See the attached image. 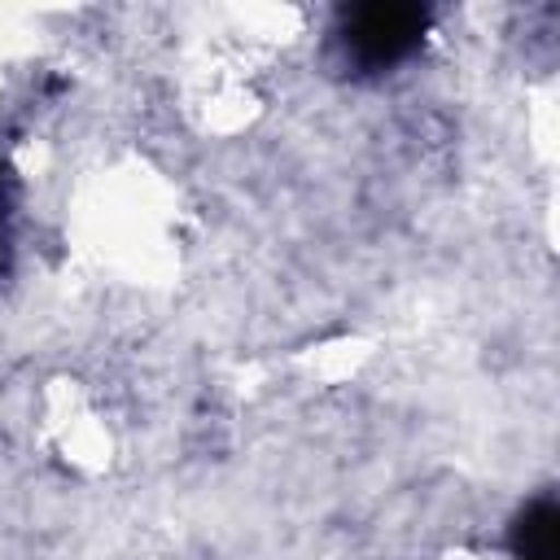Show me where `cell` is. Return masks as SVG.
Instances as JSON below:
<instances>
[{
  "mask_svg": "<svg viewBox=\"0 0 560 560\" xmlns=\"http://www.w3.org/2000/svg\"><path fill=\"white\" fill-rule=\"evenodd\" d=\"M433 9L429 4H411V0H368V4H350L341 9V26L337 39L346 48V57L368 70H394L398 61H407L424 35H429Z\"/></svg>",
  "mask_w": 560,
  "mask_h": 560,
  "instance_id": "6da1fadb",
  "label": "cell"
},
{
  "mask_svg": "<svg viewBox=\"0 0 560 560\" xmlns=\"http://www.w3.org/2000/svg\"><path fill=\"white\" fill-rule=\"evenodd\" d=\"M512 560H560V508L551 494L525 503L508 534Z\"/></svg>",
  "mask_w": 560,
  "mask_h": 560,
  "instance_id": "7a4b0ae2",
  "label": "cell"
},
{
  "mask_svg": "<svg viewBox=\"0 0 560 560\" xmlns=\"http://www.w3.org/2000/svg\"><path fill=\"white\" fill-rule=\"evenodd\" d=\"M13 201H18V179H13V166L0 158V228L9 223V214H13Z\"/></svg>",
  "mask_w": 560,
  "mask_h": 560,
  "instance_id": "3957f363",
  "label": "cell"
}]
</instances>
